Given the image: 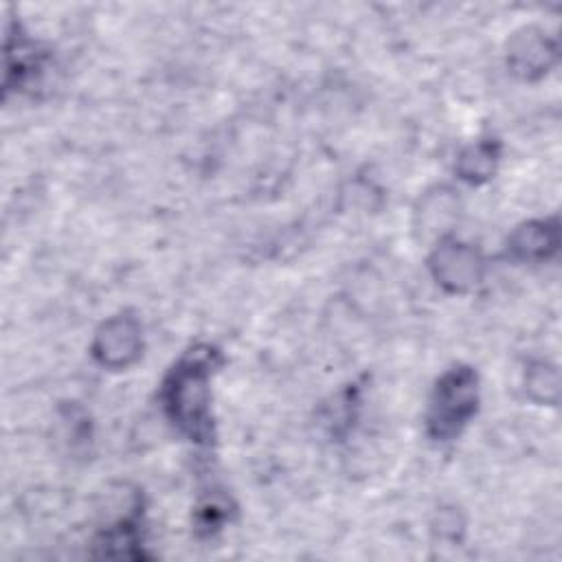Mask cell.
I'll list each match as a JSON object with an SVG mask.
<instances>
[{"label": "cell", "mask_w": 562, "mask_h": 562, "mask_svg": "<svg viewBox=\"0 0 562 562\" xmlns=\"http://www.w3.org/2000/svg\"><path fill=\"white\" fill-rule=\"evenodd\" d=\"M97 547L105 558H143V505L138 492L130 509L103 527Z\"/></svg>", "instance_id": "obj_8"}, {"label": "cell", "mask_w": 562, "mask_h": 562, "mask_svg": "<svg viewBox=\"0 0 562 562\" xmlns=\"http://www.w3.org/2000/svg\"><path fill=\"white\" fill-rule=\"evenodd\" d=\"M143 349H145L143 323L130 310H121L108 316L94 329V336L90 340V356L105 371L130 369L140 360Z\"/></svg>", "instance_id": "obj_4"}, {"label": "cell", "mask_w": 562, "mask_h": 562, "mask_svg": "<svg viewBox=\"0 0 562 562\" xmlns=\"http://www.w3.org/2000/svg\"><path fill=\"white\" fill-rule=\"evenodd\" d=\"M224 364L222 351L211 342L189 345L169 364L158 384V404L171 428L198 448L215 441L213 380Z\"/></svg>", "instance_id": "obj_1"}, {"label": "cell", "mask_w": 562, "mask_h": 562, "mask_svg": "<svg viewBox=\"0 0 562 562\" xmlns=\"http://www.w3.org/2000/svg\"><path fill=\"white\" fill-rule=\"evenodd\" d=\"M560 250V222L555 215L520 222L505 239V259L514 263H544Z\"/></svg>", "instance_id": "obj_7"}, {"label": "cell", "mask_w": 562, "mask_h": 562, "mask_svg": "<svg viewBox=\"0 0 562 562\" xmlns=\"http://www.w3.org/2000/svg\"><path fill=\"white\" fill-rule=\"evenodd\" d=\"M481 406V380L474 367L452 364L432 384L426 411L424 432L435 443H450L463 435Z\"/></svg>", "instance_id": "obj_2"}, {"label": "cell", "mask_w": 562, "mask_h": 562, "mask_svg": "<svg viewBox=\"0 0 562 562\" xmlns=\"http://www.w3.org/2000/svg\"><path fill=\"white\" fill-rule=\"evenodd\" d=\"M426 263L430 279L446 294H468L481 285L485 277L483 252L474 244L454 235L439 237Z\"/></svg>", "instance_id": "obj_3"}, {"label": "cell", "mask_w": 562, "mask_h": 562, "mask_svg": "<svg viewBox=\"0 0 562 562\" xmlns=\"http://www.w3.org/2000/svg\"><path fill=\"white\" fill-rule=\"evenodd\" d=\"M505 64L520 81H540L558 64V42L538 26H522L507 40Z\"/></svg>", "instance_id": "obj_5"}, {"label": "cell", "mask_w": 562, "mask_h": 562, "mask_svg": "<svg viewBox=\"0 0 562 562\" xmlns=\"http://www.w3.org/2000/svg\"><path fill=\"white\" fill-rule=\"evenodd\" d=\"M48 66V50L31 37L20 22L7 26L4 92H24L35 86Z\"/></svg>", "instance_id": "obj_6"}, {"label": "cell", "mask_w": 562, "mask_h": 562, "mask_svg": "<svg viewBox=\"0 0 562 562\" xmlns=\"http://www.w3.org/2000/svg\"><path fill=\"white\" fill-rule=\"evenodd\" d=\"M231 516V503L220 492L204 496L193 509V527L200 536H215Z\"/></svg>", "instance_id": "obj_12"}, {"label": "cell", "mask_w": 562, "mask_h": 562, "mask_svg": "<svg viewBox=\"0 0 562 562\" xmlns=\"http://www.w3.org/2000/svg\"><path fill=\"white\" fill-rule=\"evenodd\" d=\"M525 395L544 406H555L560 397V373L549 360H533L525 369Z\"/></svg>", "instance_id": "obj_11"}, {"label": "cell", "mask_w": 562, "mask_h": 562, "mask_svg": "<svg viewBox=\"0 0 562 562\" xmlns=\"http://www.w3.org/2000/svg\"><path fill=\"white\" fill-rule=\"evenodd\" d=\"M457 211V200L448 187H437L435 191H428L422 200V209L417 211L419 215V226L424 233H432L437 239L448 233V222L454 217Z\"/></svg>", "instance_id": "obj_10"}, {"label": "cell", "mask_w": 562, "mask_h": 562, "mask_svg": "<svg viewBox=\"0 0 562 562\" xmlns=\"http://www.w3.org/2000/svg\"><path fill=\"white\" fill-rule=\"evenodd\" d=\"M501 156H503V145L498 138L494 136L476 138L459 149L454 158V176L470 187H481L496 176Z\"/></svg>", "instance_id": "obj_9"}]
</instances>
